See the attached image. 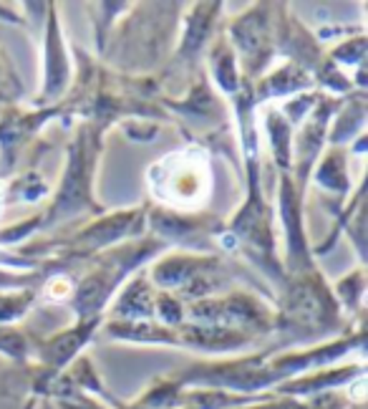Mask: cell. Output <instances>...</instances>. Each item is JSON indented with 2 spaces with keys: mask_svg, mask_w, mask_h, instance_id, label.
<instances>
[{
  "mask_svg": "<svg viewBox=\"0 0 368 409\" xmlns=\"http://www.w3.org/2000/svg\"><path fill=\"white\" fill-rule=\"evenodd\" d=\"M66 290H69V283L58 281V283L50 286V296H66Z\"/></svg>",
  "mask_w": 368,
  "mask_h": 409,
  "instance_id": "6da1fadb",
  "label": "cell"
},
{
  "mask_svg": "<svg viewBox=\"0 0 368 409\" xmlns=\"http://www.w3.org/2000/svg\"><path fill=\"white\" fill-rule=\"evenodd\" d=\"M353 394H356V399H361V394H363V382H358L356 389H353Z\"/></svg>",
  "mask_w": 368,
  "mask_h": 409,
  "instance_id": "7a4b0ae2",
  "label": "cell"
}]
</instances>
